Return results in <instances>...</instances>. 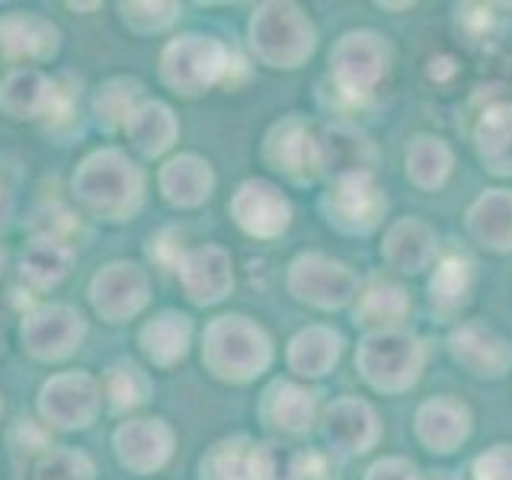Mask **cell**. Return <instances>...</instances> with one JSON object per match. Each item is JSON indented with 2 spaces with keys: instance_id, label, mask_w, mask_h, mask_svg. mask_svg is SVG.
I'll list each match as a JSON object with an SVG mask.
<instances>
[{
  "instance_id": "6da1fadb",
  "label": "cell",
  "mask_w": 512,
  "mask_h": 480,
  "mask_svg": "<svg viewBox=\"0 0 512 480\" xmlns=\"http://www.w3.org/2000/svg\"><path fill=\"white\" fill-rule=\"evenodd\" d=\"M148 176L122 148L90 151L71 173V196L84 212L106 224L132 221L144 205Z\"/></svg>"
},
{
  "instance_id": "7a4b0ae2",
  "label": "cell",
  "mask_w": 512,
  "mask_h": 480,
  "mask_svg": "<svg viewBox=\"0 0 512 480\" xmlns=\"http://www.w3.org/2000/svg\"><path fill=\"white\" fill-rule=\"evenodd\" d=\"M266 333L250 324V317L224 314L202 333V365L224 381H250L269 365Z\"/></svg>"
},
{
  "instance_id": "3957f363",
  "label": "cell",
  "mask_w": 512,
  "mask_h": 480,
  "mask_svg": "<svg viewBox=\"0 0 512 480\" xmlns=\"http://www.w3.org/2000/svg\"><path fill=\"white\" fill-rule=\"evenodd\" d=\"M36 410H39V423L48 432H84L103 413L100 378L80 372V368L45 378V384L39 388Z\"/></svg>"
},
{
  "instance_id": "277c9868",
  "label": "cell",
  "mask_w": 512,
  "mask_h": 480,
  "mask_svg": "<svg viewBox=\"0 0 512 480\" xmlns=\"http://www.w3.org/2000/svg\"><path fill=\"white\" fill-rule=\"evenodd\" d=\"M231 55L212 36H176L160 52V80L180 96H199L228 77Z\"/></svg>"
},
{
  "instance_id": "5b68a950",
  "label": "cell",
  "mask_w": 512,
  "mask_h": 480,
  "mask_svg": "<svg viewBox=\"0 0 512 480\" xmlns=\"http://www.w3.org/2000/svg\"><path fill=\"white\" fill-rule=\"evenodd\" d=\"M87 340V317L74 304L45 301L29 308L20 324V343L23 352L36 362H64L84 346Z\"/></svg>"
},
{
  "instance_id": "8992f818",
  "label": "cell",
  "mask_w": 512,
  "mask_h": 480,
  "mask_svg": "<svg viewBox=\"0 0 512 480\" xmlns=\"http://www.w3.org/2000/svg\"><path fill=\"white\" fill-rule=\"evenodd\" d=\"M87 298L96 317L106 324H128L151 304L148 269L135 260H112L93 272Z\"/></svg>"
},
{
  "instance_id": "52a82bcc",
  "label": "cell",
  "mask_w": 512,
  "mask_h": 480,
  "mask_svg": "<svg viewBox=\"0 0 512 480\" xmlns=\"http://www.w3.org/2000/svg\"><path fill=\"white\" fill-rule=\"evenodd\" d=\"M176 436L164 416H128L112 429V452L125 471L151 477L167 468Z\"/></svg>"
},
{
  "instance_id": "ba28073f",
  "label": "cell",
  "mask_w": 512,
  "mask_h": 480,
  "mask_svg": "<svg viewBox=\"0 0 512 480\" xmlns=\"http://www.w3.org/2000/svg\"><path fill=\"white\" fill-rule=\"evenodd\" d=\"M250 36L256 55L269 61L272 68H295V61L311 55L314 48L311 26L301 23L295 7H279V4L260 7V13H253Z\"/></svg>"
},
{
  "instance_id": "9c48e42d",
  "label": "cell",
  "mask_w": 512,
  "mask_h": 480,
  "mask_svg": "<svg viewBox=\"0 0 512 480\" xmlns=\"http://www.w3.org/2000/svg\"><path fill=\"white\" fill-rule=\"evenodd\" d=\"M61 52V29L36 10L0 13V58L13 68H39Z\"/></svg>"
},
{
  "instance_id": "30bf717a",
  "label": "cell",
  "mask_w": 512,
  "mask_h": 480,
  "mask_svg": "<svg viewBox=\"0 0 512 480\" xmlns=\"http://www.w3.org/2000/svg\"><path fill=\"white\" fill-rule=\"evenodd\" d=\"M180 272V285L192 304H218L228 298L234 288V266L231 256L215 244H199L186 250V256L176 266Z\"/></svg>"
},
{
  "instance_id": "8fae6325",
  "label": "cell",
  "mask_w": 512,
  "mask_h": 480,
  "mask_svg": "<svg viewBox=\"0 0 512 480\" xmlns=\"http://www.w3.org/2000/svg\"><path fill=\"white\" fill-rule=\"evenodd\" d=\"M74 247L61 234H45L39 231L36 237L26 240L20 253V279L29 292L45 295L58 288L74 269Z\"/></svg>"
},
{
  "instance_id": "7c38bea8",
  "label": "cell",
  "mask_w": 512,
  "mask_h": 480,
  "mask_svg": "<svg viewBox=\"0 0 512 480\" xmlns=\"http://www.w3.org/2000/svg\"><path fill=\"white\" fill-rule=\"evenodd\" d=\"M231 215L253 237H276L288 228L292 208H288L285 196L276 186L263 180H247L231 202Z\"/></svg>"
},
{
  "instance_id": "4fadbf2b",
  "label": "cell",
  "mask_w": 512,
  "mask_h": 480,
  "mask_svg": "<svg viewBox=\"0 0 512 480\" xmlns=\"http://www.w3.org/2000/svg\"><path fill=\"white\" fill-rule=\"evenodd\" d=\"M122 135L128 138V148L138 157L157 160L180 138V122H176V112L164 100H148L144 96L132 116H128V122L122 125Z\"/></svg>"
},
{
  "instance_id": "5bb4252c",
  "label": "cell",
  "mask_w": 512,
  "mask_h": 480,
  "mask_svg": "<svg viewBox=\"0 0 512 480\" xmlns=\"http://www.w3.org/2000/svg\"><path fill=\"white\" fill-rule=\"evenodd\" d=\"M157 189L164 202L173 208H196L208 202L215 189L212 164L202 160L199 154H173L157 170Z\"/></svg>"
},
{
  "instance_id": "9a60e30c",
  "label": "cell",
  "mask_w": 512,
  "mask_h": 480,
  "mask_svg": "<svg viewBox=\"0 0 512 480\" xmlns=\"http://www.w3.org/2000/svg\"><path fill=\"white\" fill-rule=\"evenodd\" d=\"M192 346V320L180 311H157L138 330V349L148 365L173 368L186 359Z\"/></svg>"
},
{
  "instance_id": "2e32d148",
  "label": "cell",
  "mask_w": 512,
  "mask_h": 480,
  "mask_svg": "<svg viewBox=\"0 0 512 480\" xmlns=\"http://www.w3.org/2000/svg\"><path fill=\"white\" fill-rule=\"evenodd\" d=\"M55 103V77L39 68H10L0 80V109L10 119H48Z\"/></svg>"
},
{
  "instance_id": "e0dca14e",
  "label": "cell",
  "mask_w": 512,
  "mask_h": 480,
  "mask_svg": "<svg viewBox=\"0 0 512 480\" xmlns=\"http://www.w3.org/2000/svg\"><path fill=\"white\" fill-rule=\"evenodd\" d=\"M100 391H103V407H109L112 413H135L151 400L154 384L138 362L116 359L103 368Z\"/></svg>"
},
{
  "instance_id": "ac0fdd59",
  "label": "cell",
  "mask_w": 512,
  "mask_h": 480,
  "mask_svg": "<svg viewBox=\"0 0 512 480\" xmlns=\"http://www.w3.org/2000/svg\"><path fill=\"white\" fill-rule=\"evenodd\" d=\"M144 100V87L135 77H109L93 93V116L103 132H122V125Z\"/></svg>"
},
{
  "instance_id": "d6986e66",
  "label": "cell",
  "mask_w": 512,
  "mask_h": 480,
  "mask_svg": "<svg viewBox=\"0 0 512 480\" xmlns=\"http://www.w3.org/2000/svg\"><path fill=\"white\" fill-rule=\"evenodd\" d=\"M311 394H304L292 384H272L263 400V416L266 426L282 429V432H304L311 426Z\"/></svg>"
},
{
  "instance_id": "ffe728a7",
  "label": "cell",
  "mask_w": 512,
  "mask_h": 480,
  "mask_svg": "<svg viewBox=\"0 0 512 480\" xmlns=\"http://www.w3.org/2000/svg\"><path fill=\"white\" fill-rule=\"evenodd\" d=\"M250 442L224 439L199 461V480H250Z\"/></svg>"
},
{
  "instance_id": "44dd1931",
  "label": "cell",
  "mask_w": 512,
  "mask_h": 480,
  "mask_svg": "<svg viewBox=\"0 0 512 480\" xmlns=\"http://www.w3.org/2000/svg\"><path fill=\"white\" fill-rule=\"evenodd\" d=\"M32 480H96V464L80 448L52 445L39 461H32Z\"/></svg>"
},
{
  "instance_id": "7402d4cb",
  "label": "cell",
  "mask_w": 512,
  "mask_h": 480,
  "mask_svg": "<svg viewBox=\"0 0 512 480\" xmlns=\"http://www.w3.org/2000/svg\"><path fill=\"white\" fill-rule=\"evenodd\" d=\"M269 154H272L276 170L301 176V170H308L304 164H308L314 148H311V138L304 135L298 125H279L276 135H272V141H269Z\"/></svg>"
},
{
  "instance_id": "603a6c76",
  "label": "cell",
  "mask_w": 512,
  "mask_h": 480,
  "mask_svg": "<svg viewBox=\"0 0 512 480\" xmlns=\"http://www.w3.org/2000/svg\"><path fill=\"white\" fill-rule=\"evenodd\" d=\"M327 336L330 333H324V330H308V333H298L292 340V365L301 375H324V368L330 362H336V356H340V340L317 349Z\"/></svg>"
},
{
  "instance_id": "cb8c5ba5",
  "label": "cell",
  "mask_w": 512,
  "mask_h": 480,
  "mask_svg": "<svg viewBox=\"0 0 512 480\" xmlns=\"http://www.w3.org/2000/svg\"><path fill=\"white\" fill-rule=\"evenodd\" d=\"M250 480H304L301 458L285 452L282 445L250 448Z\"/></svg>"
},
{
  "instance_id": "d4e9b609",
  "label": "cell",
  "mask_w": 512,
  "mask_h": 480,
  "mask_svg": "<svg viewBox=\"0 0 512 480\" xmlns=\"http://www.w3.org/2000/svg\"><path fill=\"white\" fill-rule=\"evenodd\" d=\"M119 10L122 23L138 36H154V32L170 29L183 13L176 4H119Z\"/></svg>"
},
{
  "instance_id": "484cf974",
  "label": "cell",
  "mask_w": 512,
  "mask_h": 480,
  "mask_svg": "<svg viewBox=\"0 0 512 480\" xmlns=\"http://www.w3.org/2000/svg\"><path fill=\"white\" fill-rule=\"evenodd\" d=\"M186 250L189 247H183V234L176 231V228H164V231H157L148 240V256H151L157 266H164V269H176V266H180Z\"/></svg>"
},
{
  "instance_id": "4316f807",
  "label": "cell",
  "mask_w": 512,
  "mask_h": 480,
  "mask_svg": "<svg viewBox=\"0 0 512 480\" xmlns=\"http://www.w3.org/2000/svg\"><path fill=\"white\" fill-rule=\"evenodd\" d=\"M7 189H4V183H0V221H4V215H7Z\"/></svg>"
},
{
  "instance_id": "83f0119b",
  "label": "cell",
  "mask_w": 512,
  "mask_h": 480,
  "mask_svg": "<svg viewBox=\"0 0 512 480\" xmlns=\"http://www.w3.org/2000/svg\"><path fill=\"white\" fill-rule=\"evenodd\" d=\"M4 266H7V250L0 247V276H4Z\"/></svg>"
},
{
  "instance_id": "f1b7e54d",
  "label": "cell",
  "mask_w": 512,
  "mask_h": 480,
  "mask_svg": "<svg viewBox=\"0 0 512 480\" xmlns=\"http://www.w3.org/2000/svg\"><path fill=\"white\" fill-rule=\"evenodd\" d=\"M0 423H4V397H0Z\"/></svg>"
},
{
  "instance_id": "f546056e",
  "label": "cell",
  "mask_w": 512,
  "mask_h": 480,
  "mask_svg": "<svg viewBox=\"0 0 512 480\" xmlns=\"http://www.w3.org/2000/svg\"><path fill=\"white\" fill-rule=\"evenodd\" d=\"M0 343H4V330H0Z\"/></svg>"
}]
</instances>
